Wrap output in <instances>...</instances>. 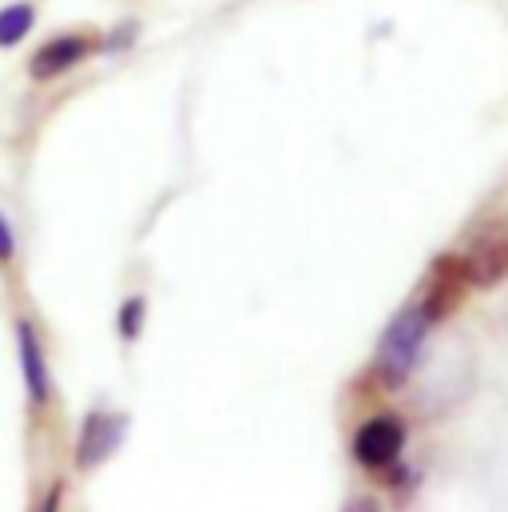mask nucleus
I'll return each mask as SVG.
<instances>
[{"label": "nucleus", "instance_id": "20e7f679", "mask_svg": "<svg viewBox=\"0 0 508 512\" xmlns=\"http://www.w3.org/2000/svg\"><path fill=\"white\" fill-rule=\"evenodd\" d=\"M401 445H405V425L397 417H374L358 429L354 437V457L366 465V469H385L401 457Z\"/></svg>", "mask_w": 508, "mask_h": 512}, {"label": "nucleus", "instance_id": "0eeeda50", "mask_svg": "<svg viewBox=\"0 0 508 512\" xmlns=\"http://www.w3.org/2000/svg\"><path fill=\"white\" fill-rule=\"evenodd\" d=\"M92 52V44L84 40V36H56V40H48L36 56H32V80H52V76H64V72H72L84 56Z\"/></svg>", "mask_w": 508, "mask_h": 512}, {"label": "nucleus", "instance_id": "39448f33", "mask_svg": "<svg viewBox=\"0 0 508 512\" xmlns=\"http://www.w3.org/2000/svg\"><path fill=\"white\" fill-rule=\"evenodd\" d=\"M469 286H497L508 278V223L489 227L465 255Z\"/></svg>", "mask_w": 508, "mask_h": 512}, {"label": "nucleus", "instance_id": "423d86ee", "mask_svg": "<svg viewBox=\"0 0 508 512\" xmlns=\"http://www.w3.org/2000/svg\"><path fill=\"white\" fill-rule=\"evenodd\" d=\"M16 354H20V374L28 385V401L44 405L52 382H48V362H44V350H40V338H36L32 322H16Z\"/></svg>", "mask_w": 508, "mask_h": 512}, {"label": "nucleus", "instance_id": "f257e3e1", "mask_svg": "<svg viewBox=\"0 0 508 512\" xmlns=\"http://www.w3.org/2000/svg\"><path fill=\"white\" fill-rule=\"evenodd\" d=\"M425 334H429V322L421 314V306H405L381 334L378 342V374L385 378V385H401L413 366L421 362V350H425Z\"/></svg>", "mask_w": 508, "mask_h": 512}, {"label": "nucleus", "instance_id": "1a4fd4ad", "mask_svg": "<svg viewBox=\"0 0 508 512\" xmlns=\"http://www.w3.org/2000/svg\"><path fill=\"white\" fill-rule=\"evenodd\" d=\"M143 298H127L124 302V310H120V334H124L127 342L139 334V322H143Z\"/></svg>", "mask_w": 508, "mask_h": 512}, {"label": "nucleus", "instance_id": "9d476101", "mask_svg": "<svg viewBox=\"0 0 508 512\" xmlns=\"http://www.w3.org/2000/svg\"><path fill=\"white\" fill-rule=\"evenodd\" d=\"M16 251V239H12V227H8V219L0 215V262H8Z\"/></svg>", "mask_w": 508, "mask_h": 512}, {"label": "nucleus", "instance_id": "7ed1b4c3", "mask_svg": "<svg viewBox=\"0 0 508 512\" xmlns=\"http://www.w3.org/2000/svg\"><path fill=\"white\" fill-rule=\"evenodd\" d=\"M124 429H127V417L92 409V413L84 417V429H80V441H76V465H80V469L104 465V461L116 453Z\"/></svg>", "mask_w": 508, "mask_h": 512}, {"label": "nucleus", "instance_id": "6e6552de", "mask_svg": "<svg viewBox=\"0 0 508 512\" xmlns=\"http://www.w3.org/2000/svg\"><path fill=\"white\" fill-rule=\"evenodd\" d=\"M32 20H36V12H32L28 4H8V8H0V48L20 44V40L28 36V28H32Z\"/></svg>", "mask_w": 508, "mask_h": 512}, {"label": "nucleus", "instance_id": "f03ea898", "mask_svg": "<svg viewBox=\"0 0 508 512\" xmlns=\"http://www.w3.org/2000/svg\"><path fill=\"white\" fill-rule=\"evenodd\" d=\"M469 294V270L461 255H441L429 270V290L421 298V314L429 326H441Z\"/></svg>", "mask_w": 508, "mask_h": 512}]
</instances>
